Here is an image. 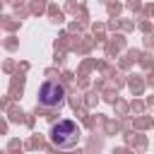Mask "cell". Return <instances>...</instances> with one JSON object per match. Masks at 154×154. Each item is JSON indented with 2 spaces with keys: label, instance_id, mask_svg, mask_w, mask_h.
I'll return each instance as SVG.
<instances>
[{
  "label": "cell",
  "instance_id": "2",
  "mask_svg": "<svg viewBox=\"0 0 154 154\" xmlns=\"http://www.w3.org/2000/svg\"><path fill=\"white\" fill-rule=\"evenodd\" d=\"M38 103L43 108H60L65 103V87L60 82H53V79L43 82L38 89Z\"/></svg>",
  "mask_w": 154,
  "mask_h": 154
},
{
  "label": "cell",
  "instance_id": "1",
  "mask_svg": "<svg viewBox=\"0 0 154 154\" xmlns=\"http://www.w3.org/2000/svg\"><path fill=\"white\" fill-rule=\"evenodd\" d=\"M79 135H82V130H79V125H77L75 120H58V123L51 128L48 140H51V144L58 147V149H72V147L79 142Z\"/></svg>",
  "mask_w": 154,
  "mask_h": 154
}]
</instances>
